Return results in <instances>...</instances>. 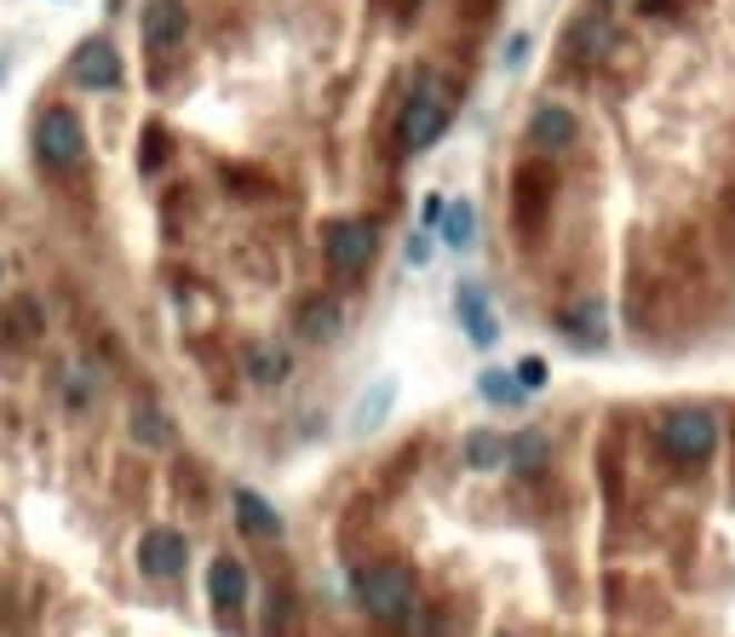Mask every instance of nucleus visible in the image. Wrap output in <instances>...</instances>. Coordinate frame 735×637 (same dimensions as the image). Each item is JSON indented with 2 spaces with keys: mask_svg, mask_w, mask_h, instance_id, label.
<instances>
[{
  "mask_svg": "<svg viewBox=\"0 0 735 637\" xmlns=\"http://www.w3.org/2000/svg\"><path fill=\"white\" fill-rule=\"evenodd\" d=\"M356 603L374 620L396 626V620H409L414 615V575L403 563H374V568H362L356 575Z\"/></svg>",
  "mask_w": 735,
  "mask_h": 637,
  "instance_id": "1",
  "label": "nucleus"
},
{
  "mask_svg": "<svg viewBox=\"0 0 735 637\" xmlns=\"http://www.w3.org/2000/svg\"><path fill=\"white\" fill-rule=\"evenodd\" d=\"M655 437H661V448L673 454L678 465H701V459L718 448V419L707 408H673V414L661 419Z\"/></svg>",
  "mask_w": 735,
  "mask_h": 637,
  "instance_id": "2",
  "label": "nucleus"
},
{
  "mask_svg": "<svg viewBox=\"0 0 735 637\" xmlns=\"http://www.w3.org/2000/svg\"><path fill=\"white\" fill-rule=\"evenodd\" d=\"M36 155H41V166H52V173H70V166H81L87 161L81 115L75 110H47L36 121Z\"/></svg>",
  "mask_w": 735,
  "mask_h": 637,
  "instance_id": "3",
  "label": "nucleus"
},
{
  "mask_svg": "<svg viewBox=\"0 0 735 637\" xmlns=\"http://www.w3.org/2000/svg\"><path fill=\"white\" fill-rule=\"evenodd\" d=\"M443 127H449V98L431 87V81H420V92L409 98V110H403V150H425V144H437L443 139Z\"/></svg>",
  "mask_w": 735,
  "mask_h": 637,
  "instance_id": "4",
  "label": "nucleus"
},
{
  "mask_svg": "<svg viewBox=\"0 0 735 637\" xmlns=\"http://www.w3.org/2000/svg\"><path fill=\"white\" fill-rule=\"evenodd\" d=\"M322 247H328V264L340 276H356L368 259H374V224H362V219H333L322 230Z\"/></svg>",
  "mask_w": 735,
  "mask_h": 637,
  "instance_id": "5",
  "label": "nucleus"
},
{
  "mask_svg": "<svg viewBox=\"0 0 735 637\" xmlns=\"http://www.w3.org/2000/svg\"><path fill=\"white\" fill-rule=\"evenodd\" d=\"M184 563H190V546H184V534H173V528H150L139 540V568L155 575V580L184 575Z\"/></svg>",
  "mask_w": 735,
  "mask_h": 637,
  "instance_id": "6",
  "label": "nucleus"
},
{
  "mask_svg": "<svg viewBox=\"0 0 735 637\" xmlns=\"http://www.w3.org/2000/svg\"><path fill=\"white\" fill-rule=\"evenodd\" d=\"M70 75H75L81 87H92V92H110V87L121 81V52H115L110 41H81L75 58H70Z\"/></svg>",
  "mask_w": 735,
  "mask_h": 637,
  "instance_id": "7",
  "label": "nucleus"
},
{
  "mask_svg": "<svg viewBox=\"0 0 735 637\" xmlns=\"http://www.w3.org/2000/svg\"><path fill=\"white\" fill-rule=\"evenodd\" d=\"M184 29H190L184 0H150V7H144V41L155 52H173L184 41Z\"/></svg>",
  "mask_w": 735,
  "mask_h": 637,
  "instance_id": "8",
  "label": "nucleus"
},
{
  "mask_svg": "<svg viewBox=\"0 0 735 637\" xmlns=\"http://www.w3.org/2000/svg\"><path fill=\"white\" fill-rule=\"evenodd\" d=\"M575 110H563V104H541V110H534V121H528V144L534 150H570L575 144Z\"/></svg>",
  "mask_w": 735,
  "mask_h": 637,
  "instance_id": "9",
  "label": "nucleus"
},
{
  "mask_svg": "<svg viewBox=\"0 0 735 637\" xmlns=\"http://www.w3.org/2000/svg\"><path fill=\"white\" fill-rule=\"evenodd\" d=\"M454 305H460V322H465V333H472V345L489 351V345L500 340V322H494V311H489V293L472 282V287H460Z\"/></svg>",
  "mask_w": 735,
  "mask_h": 637,
  "instance_id": "10",
  "label": "nucleus"
},
{
  "mask_svg": "<svg viewBox=\"0 0 735 637\" xmlns=\"http://www.w3.org/2000/svg\"><path fill=\"white\" fill-rule=\"evenodd\" d=\"M208 597L219 603L224 615L242 609V603H248V568H242L236 557H219V563L208 568Z\"/></svg>",
  "mask_w": 735,
  "mask_h": 637,
  "instance_id": "11",
  "label": "nucleus"
},
{
  "mask_svg": "<svg viewBox=\"0 0 735 637\" xmlns=\"http://www.w3.org/2000/svg\"><path fill=\"white\" fill-rule=\"evenodd\" d=\"M340 327H345V311L333 305V299H311V305L299 311V340L305 345H333Z\"/></svg>",
  "mask_w": 735,
  "mask_h": 637,
  "instance_id": "12",
  "label": "nucleus"
},
{
  "mask_svg": "<svg viewBox=\"0 0 735 637\" xmlns=\"http://www.w3.org/2000/svg\"><path fill=\"white\" fill-rule=\"evenodd\" d=\"M391 408H396V380H380L374 391H362V396H356V408H351V431H356V437L380 431V425L391 419Z\"/></svg>",
  "mask_w": 735,
  "mask_h": 637,
  "instance_id": "13",
  "label": "nucleus"
},
{
  "mask_svg": "<svg viewBox=\"0 0 735 637\" xmlns=\"http://www.w3.org/2000/svg\"><path fill=\"white\" fill-rule=\"evenodd\" d=\"M563 333L581 345V351H592V345H604V333H610V322H604V305L597 299H581L575 311H563Z\"/></svg>",
  "mask_w": 735,
  "mask_h": 637,
  "instance_id": "14",
  "label": "nucleus"
},
{
  "mask_svg": "<svg viewBox=\"0 0 735 637\" xmlns=\"http://www.w3.org/2000/svg\"><path fill=\"white\" fill-rule=\"evenodd\" d=\"M236 523H242L248 534H259V540H276V534H282L276 506H271V499H259L253 488H236Z\"/></svg>",
  "mask_w": 735,
  "mask_h": 637,
  "instance_id": "15",
  "label": "nucleus"
},
{
  "mask_svg": "<svg viewBox=\"0 0 735 637\" xmlns=\"http://www.w3.org/2000/svg\"><path fill=\"white\" fill-rule=\"evenodd\" d=\"M610 41H615L610 23L597 18V12H586V18L575 23V36H570V58H575V63H592L597 52H610Z\"/></svg>",
  "mask_w": 735,
  "mask_h": 637,
  "instance_id": "16",
  "label": "nucleus"
},
{
  "mask_svg": "<svg viewBox=\"0 0 735 637\" xmlns=\"http://www.w3.org/2000/svg\"><path fill=\"white\" fill-rule=\"evenodd\" d=\"M443 242L449 247H472L477 242V208H472V201H443Z\"/></svg>",
  "mask_w": 735,
  "mask_h": 637,
  "instance_id": "17",
  "label": "nucleus"
},
{
  "mask_svg": "<svg viewBox=\"0 0 735 637\" xmlns=\"http://www.w3.org/2000/svg\"><path fill=\"white\" fill-rule=\"evenodd\" d=\"M500 465H506V472H541V465H546V437H541V431H523V437H512L506 443V454H500Z\"/></svg>",
  "mask_w": 735,
  "mask_h": 637,
  "instance_id": "18",
  "label": "nucleus"
},
{
  "mask_svg": "<svg viewBox=\"0 0 735 637\" xmlns=\"http://www.w3.org/2000/svg\"><path fill=\"white\" fill-rule=\"evenodd\" d=\"M132 437H139L144 448H167V443H173V425H167L161 408L144 402V408H132Z\"/></svg>",
  "mask_w": 735,
  "mask_h": 637,
  "instance_id": "19",
  "label": "nucleus"
},
{
  "mask_svg": "<svg viewBox=\"0 0 735 637\" xmlns=\"http://www.w3.org/2000/svg\"><path fill=\"white\" fill-rule=\"evenodd\" d=\"M282 374H288V356H282L276 345H253V351H248V380H253V385H276Z\"/></svg>",
  "mask_w": 735,
  "mask_h": 637,
  "instance_id": "20",
  "label": "nucleus"
},
{
  "mask_svg": "<svg viewBox=\"0 0 735 637\" xmlns=\"http://www.w3.org/2000/svg\"><path fill=\"white\" fill-rule=\"evenodd\" d=\"M477 391H483L489 408H512V402H523V385L512 374H500V367H489V374L477 380Z\"/></svg>",
  "mask_w": 735,
  "mask_h": 637,
  "instance_id": "21",
  "label": "nucleus"
},
{
  "mask_svg": "<svg viewBox=\"0 0 735 637\" xmlns=\"http://www.w3.org/2000/svg\"><path fill=\"white\" fill-rule=\"evenodd\" d=\"M500 454H506V443H500L494 431H477V437L465 443V465H477V472H489V465H500Z\"/></svg>",
  "mask_w": 735,
  "mask_h": 637,
  "instance_id": "22",
  "label": "nucleus"
},
{
  "mask_svg": "<svg viewBox=\"0 0 735 637\" xmlns=\"http://www.w3.org/2000/svg\"><path fill=\"white\" fill-rule=\"evenodd\" d=\"M512 380H517L523 391H541V385H546V362H541V356H523Z\"/></svg>",
  "mask_w": 735,
  "mask_h": 637,
  "instance_id": "23",
  "label": "nucleus"
},
{
  "mask_svg": "<svg viewBox=\"0 0 735 637\" xmlns=\"http://www.w3.org/2000/svg\"><path fill=\"white\" fill-rule=\"evenodd\" d=\"M523 58H528V36L517 29V36L506 41V70H523Z\"/></svg>",
  "mask_w": 735,
  "mask_h": 637,
  "instance_id": "24",
  "label": "nucleus"
},
{
  "mask_svg": "<svg viewBox=\"0 0 735 637\" xmlns=\"http://www.w3.org/2000/svg\"><path fill=\"white\" fill-rule=\"evenodd\" d=\"M409 264H414V271L431 264V236H409Z\"/></svg>",
  "mask_w": 735,
  "mask_h": 637,
  "instance_id": "25",
  "label": "nucleus"
},
{
  "mask_svg": "<svg viewBox=\"0 0 735 637\" xmlns=\"http://www.w3.org/2000/svg\"><path fill=\"white\" fill-rule=\"evenodd\" d=\"M155 161H161V132L150 127V132H144V166H155Z\"/></svg>",
  "mask_w": 735,
  "mask_h": 637,
  "instance_id": "26",
  "label": "nucleus"
},
{
  "mask_svg": "<svg viewBox=\"0 0 735 637\" xmlns=\"http://www.w3.org/2000/svg\"><path fill=\"white\" fill-rule=\"evenodd\" d=\"M396 7H414V0H396Z\"/></svg>",
  "mask_w": 735,
  "mask_h": 637,
  "instance_id": "27",
  "label": "nucleus"
},
{
  "mask_svg": "<svg viewBox=\"0 0 735 637\" xmlns=\"http://www.w3.org/2000/svg\"><path fill=\"white\" fill-rule=\"evenodd\" d=\"M650 7H655V0H650Z\"/></svg>",
  "mask_w": 735,
  "mask_h": 637,
  "instance_id": "28",
  "label": "nucleus"
}]
</instances>
